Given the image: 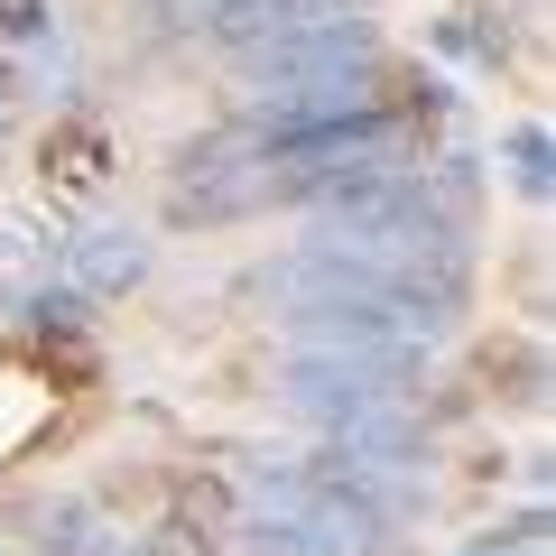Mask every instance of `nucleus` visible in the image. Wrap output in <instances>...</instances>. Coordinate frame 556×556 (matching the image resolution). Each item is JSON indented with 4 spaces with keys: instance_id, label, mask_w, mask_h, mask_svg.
Segmentation results:
<instances>
[{
    "instance_id": "1",
    "label": "nucleus",
    "mask_w": 556,
    "mask_h": 556,
    "mask_svg": "<svg viewBox=\"0 0 556 556\" xmlns=\"http://www.w3.org/2000/svg\"><path fill=\"white\" fill-rule=\"evenodd\" d=\"M278 390H288V408L316 417V427H362L371 408H399L408 399V371H390V362H362V353H316V343H298L288 353V371H278Z\"/></svg>"
},
{
    "instance_id": "2",
    "label": "nucleus",
    "mask_w": 556,
    "mask_h": 556,
    "mask_svg": "<svg viewBox=\"0 0 556 556\" xmlns=\"http://www.w3.org/2000/svg\"><path fill=\"white\" fill-rule=\"evenodd\" d=\"M251 204H269V139L241 121V130H214V139H195L177 159V214L186 223H232V214H251Z\"/></svg>"
},
{
    "instance_id": "3",
    "label": "nucleus",
    "mask_w": 556,
    "mask_h": 556,
    "mask_svg": "<svg viewBox=\"0 0 556 556\" xmlns=\"http://www.w3.org/2000/svg\"><path fill=\"white\" fill-rule=\"evenodd\" d=\"M56 260H65V288H84V298H130L149 278V232H130V223H75L56 241Z\"/></svg>"
},
{
    "instance_id": "4",
    "label": "nucleus",
    "mask_w": 556,
    "mask_h": 556,
    "mask_svg": "<svg viewBox=\"0 0 556 556\" xmlns=\"http://www.w3.org/2000/svg\"><path fill=\"white\" fill-rule=\"evenodd\" d=\"M501 159H510V186H519V195H547V130H538V121L501 139Z\"/></svg>"
},
{
    "instance_id": "5",
    "label": "nucleus",
    "mask_w": 556,
    "mask_h": 556,
    "mask_svg": "<svg viewBox=\"0 0 556 556\" xmlns=\"http://www.w3.org/2000/svg\"><path fill=\"white\" fill-rule=\"evenodd\" d=\"M84 306H93L84 288H28V316H38V325H65V334L84 325Z\"/></svg>"
},
{
    "instance_id": "6",
    "label": "nucleus",
    "mask_w": 556,
    "mask_h": 556,
    "mask_svg": "<svg viewBox=\"0 0 556 556\" xmlns=\"http://www.w3.org/2000/svg\"><path fill=\"white\" fill-rule=\"evenodd\" d=\"M102 556H177L167 538H102Z\"/></svg>"
}]
</instances>
